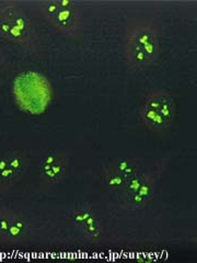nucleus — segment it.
<instances>
[{
    "mask_svg": "<svg viewBox=\"0 0 197 263\" xmlns=\"http://www.w3.org/2000/svg\"><path fill=\"white\" fill-rule=\"evenodd\" d=\"M101 180H102V184L104 185L105 189H108L109 191L115 193L125 185L126 179L125 177H123L120 175L119 172L114 171L108 166H104L101 172Z\"/></svg>",
    "mask_w": 197,
    "mask_h": 263,
    "instance_id": "9b49d317",
    "label": "nucleus"
},
{
    "mask_svg": "<svg viewBox=\"0 0 197 263\" xmlns=\"http://www.w3.org/2000/svg\"><path fill=\"white\" fill-rule=\"evenodd\" d=\"M160 104H161L160 89L159 90H150V91L148 92L144 98L143 105H145L148 109H151V110L159 112Z\"/></svg>",
    "mask_w": 197,
    "mask_h": 263,
    "instance_id": "2eb2a0df",
    "label": "nucleus"
},
{
    "mask_svg": "<svg viewBox=\"0 0 197 263\" xmlns=\"http://www.w3.org/2000/svg\"><path fill=\"white\" fill-rule=\"evenodd\" d=\"M93 215H95V213L89 204L82 205V206H80L77 211L73 212L71 216V223L80 228L90 217Z\"/></svg>",
    "mask_w": 197,
    "mask_h": 263,
    "instance_id": "4468645a",
    "label": "nucleus"
},
{
    "mask_svg": "<svg viewBox=\"0 0 197 263\" xmlns=\"http://www.w3.org/2000/svg\"><path fill=\"white\" fill-rule=\"evenodd\" d=\"M124 55L128 69L143 70L152 66L149 56L144 51V48L130 41H125Z\"/></svg>",
    "mask_w": 197,
    "mask_h": 263,
    "instance_id": "39448f33",
    "label": "nucleus"
},
{
    "mask_svg": "<svg viewBox=\"0 0 197 263\" xmlns=\"http://www.w3.org/2000/svg\"><path fill=\"white\" fill-rule=\"evenodd\" d=\"M8 159H9V168H11L20 177H22L24 172L27 171L29 164L26 154L21 152L8 153Z\"/></svg>",
    "mask_w": 197,
    "mask_h": 263,
    "instance_id": "ddd939ff",
    "label": "nucleus"
},
{
    "mask_svg": "<svg viewBox=\"0 0 197 263\" xmlns=\"http://www.w3.org/2000/svg\"><path fill=\"white\" fill-rule=\"evenodd\" d=\"M65 155L66 154L64 152H52L48 155H46L43 158V160L41 161L40 174H42V172H45V171L51 169L53 167V164L58 161L62 157H64Z\"/></svg>",
    "mask_w": 197,
    "mask_h": 263,
    "instance_id": "dca6fc26",
    "label": "nucleus"
},
{
    "mask_svg": "<svg viewBox=\"0 0 197 263\" xmlns=\"http://www.w3.org/2000/svg\"><path fill=\"white\" fill-rule=\"evenodd\" d=\"M160 99H161V104H160L159 113L171 126L173 124L176 117V103L174 101V98L168 91V90L160 89Z\"/></svg>",
    "mask_w": 197,
    "mask_h": 263,
    "instance_id": "9d476101",
    "label": "nucleus"
},
{
    "mask_svg": "<svg viewBox=\"0 0 197 263\" xmlns=\"http://www.w3.org/2000/svg\"><path fill=\"white\" fill-rule=\"evenodd\" d=\"M60 32L69 36H78L82 30V18L79 9V4L71 8L61 9L54 18L49 20Z\"/></svg>",
    "mask_w": 197,
    "mask_h": 263,
    "instance_id": "20e7f679",
    "label": "nucleus"
},
{
    "mask_svg": "<svg viewBox=\"0 0 197 263\" xmlns=\"http://www.w3.org/2000/svg\"><path fill=\"white\" fill-rule=\"evenodd\" d=\"M29 233V224L28 220L21 215H14L12 223L8 230L6 236V241H21L26 239Z\"/></svg>",
    "mask_w": 197,
    "mask_h": 263,
    "instance_id": "1a4fd4ad",
    "label": "nucleus"
},
{
    "mask_svg": "<svg viewBox=\"0 0 197 263\" xmlns=\"http://www.w3.org/2000/svg\"><path fill=\"white\" fill-rule=\"evenodd\" d=\"M15 214L11 213H2L0 214V239L6 240V236L9 227L12 223Z\"/></svg>",
    "mask_w": 197,
    "mask_h": 263,
    "instance_id": "a211bd4d",
    "label": "nucleus"
},
{
    "mask_svg": "<svg viewBox=\"0 0 197 263\" xmlns=\"http://www.w3.org/2000/svg\"><path fill=\"white\" fill-rule=\"evenodd\" d=\"M80 229L84 232L85 236L91 241H98L101 239L102 235V228L100 219L96 217V215H93L90 217L86 223L80 227Z\"/></svg>",
    "mask_w": 197,
    "mask_h": 263,
    "instance_id": "f8f14e48",
    "label": "nucleus"
},
{
    "mask_svg": "<svg viewBox=\"0 0 197 263\" xmlns=\"http://www.w3.org/2000/svg\"><path fill=\"white\" fill-rule=\"evenodd\" d=\"M68 169V156L66 154L58 161L53 164V167L40 174V181L42 187L46 190L56 187L65 179Z\"/></svg>",
    "mask_w": 197,
    "mask_h": 263,
    "instance_id": "423d86ee",
    "label": "nucleus"
},
{
    "mask_svg": "<svg viewBox=\"0 0 197 263\" xmlns=\"http://www.w3.org/2000/svg\"><path fill=\"white\" fill-rule=\"evenodd\" d=\"M21 177L14 172L11 168H7L6 170L0 172V186H9L19 181Z\"/></svg>",
    "mask_w": 197,
    "mask_h": 263,
    "instance_id": "f3484780",
    "label": "nucleus"
},
{
    "mask_svg": "<svg viewBox=\"0 0 197 263\" xmlns=\"http://www.w3.org/2000/svg\"><path fill=\"white\" fill-rule=\"evenodd\" d=\"M0 37L23 47H30L35 35L28 15L19 8L8 5L0 11Z\"/></svg>",
    "mask_w": 197,
    "mask_h": 263,
    "instance_id": "f257e3e1",
    "label": "nucleus"
},
{
    "mask_svg": "<svg viewBox=\"0 0 197 263\" xmlns=\"http://www.w3.org/2000/svg\"><path fill=\"white\" fill-rule=\"evenodd\" d=\"M7 168H9V159H8V154H6L5 156H3L0 158V172L6 170Z\"/></svg>",
    "mask_w": 197,
    "mask_h": 263,
    "instance_id": "aec40b11",
    "label": "nucleus"
},
{
    "mask_svg": "<svg viewBox=\"0 0 197 263\" xmlns=\"http://www.w3.org/2000/svg\"><path fill=\"white\" fill-rule=\"evenodd\" d=\"M164 169H166V160L161 161L152 170H147L145 179L142 185L139 186L138 191L135 194L129 196L125 202L122 203V205L133 210H139L147 206L153 199L155 187L158 185Z\"/></svg>",
    "mask_w": 197,
    "mask_h": 263,
    "instance_id": "7ed1b4c3",
    "label": "nucleus"
},
{
    "mask_svg": "<svg viewBox=\"0 0 197 263\" xmlns=\"http://www.w3.org/2000/svg\"><path fill=\"white\" fill-rule=\"evenodd\" d=\"M126 41H130L144 48L152 65L157 64L161 54L160 33L155 24L150 21H138L127 30Z\"/></svg>",
    "mask_w": 197,
    "mask_h": 263,
    "instance_id": "f03ea898",
    "label": "nucleus"
},
{
    "mask_svg": "<svg viewBox=\"0 0 197 263\" xmlns=\"http://www.w3.org/2000/svg\"><path fill=\"white\" fill-rule=\"evenodd\" d=\"M139 117H141L144 125L153 133L160 134L170 128L167 121L163 119L158 111L148 109L145 105H142L139 108Z\"/></svg>",
    "mask_w": 197,
    "mask_h": 263,
    "instance_id": "6e6552de",
    "label": "nucleus"
},
{
    "mask_svg": "<svg viewBox=\"0 0 197 263\" xmlns=\"http://www.w3.org/2000/svg\"><path fill=\"white\" fill-rule=\"evenodd\" d=\"M62 8L58 5V2L57 0H53V2H45L42 6V10L45 15V18L47 20H51L52 18L60 12Z\"/></svg>",
    "mask_w": 197,
    "mask_h": 263,
    "instance_id": "6ab92c4d",
    "label": "nucleus"
},
{
    "mask_svg": "<svg viewBox=\"0 0 197 263\" xmlns=\"http://www.w3.org/2000/svg\"><path fill=\"white\" fill-rule=\"evenodd\" d=\"M106 166L119 172L126 179L133 178L144 171V163L137 158H119L110 161Z\"/></svg>",
    "mask_w": 197,
    "mask_h": 263,
    "instance_id": "0eeeda50",
    "label": "nucleus"
}]
</instances>
